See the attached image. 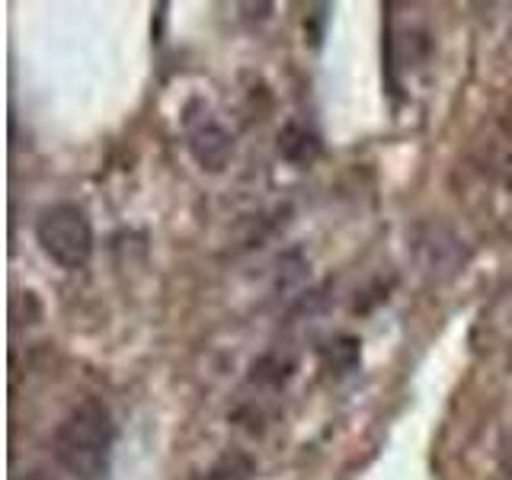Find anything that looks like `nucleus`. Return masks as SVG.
<instances>
[{"mask_svg":"<svg viewBox=\"0 0 512 480\" xmlns=\"http://www.w3.org/2000/svg\"><path fill=\"white\" fill-rule=\"evenodd\" d=\"M116 423L103 400L87 397L55 429L52 455L58 468L74 480H100L109 471Z\"/></svg>","mask_w":512,"mask_h":480,"instance_id":"1","label":"nucleus"},{"mask_svg":"<svg viewBox=\"0 0 512 480\" xmlns=\"http://www.w3.org/2000/svg\"><path fill=\"white\" fill-rule=\"evenodd\" d=\"M36 240L42 253L61 269H84L93 256V224L77 202L48 205L36 221Z\"/></svg>","mask_w":512,"mask_h":480,"instance_id":"2","label":"nucleus"},{"mask_svg":"<svg viewBox=\"0 0 512 480\" xmlns=\"http://www.w3.org/2000/svg\"><path fill=\"white\" fill-rule=\"evenodd\" d=\"M189 148L192 154H196V160L202 167L208 170H221V164L228 160L234 141L228 138V132H224L221 125H215L212 119H208V125L196 128V132H189Z\"/></svg>","mask_w":512,"mask_h":480,"instance_id":"3","label":"nucleus"}]
</instances>
